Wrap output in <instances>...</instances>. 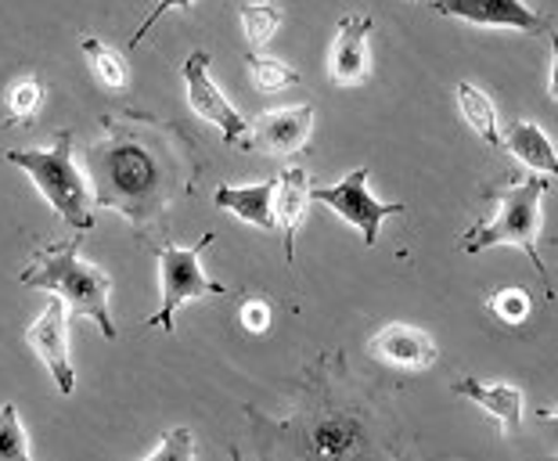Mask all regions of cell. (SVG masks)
Instances as JSON below:
<instances>
[{
  "label": "cell",
  "instance_id": "9a60e30c",
  "mask_svg": "<svg viewBox=\"0 0 558 461\" xmlns=\"http://www.w3.org/2000/svg\"><path fill=\"white\" fill-rule=\"evenodd\" d=\"M501 148L508 156H515L519 162H526L530 170L537 173H558V156H555V145L548 137H544L541 126H533L526 120H515L508 123L505 137H501Z\"/></svg>",
  "mask_w": 558,
  "mask_h": 461
},
{
  "label": "cell",
  "instance_id": "8fae6325",
  "mask_svg": "<svg viewBox=\"0 0 558 461\" xmlns=\"http://www.w3.org/2000/svg\"><path fill=\"white\" fill-rule=\"evenodd\" d=\"M367 33H372V19L367 15L339 19V33L328 58V73L336 87H353L367 80Z\"/></svg>",
  "mask_w": 558,
  "mask_h": 461
},
{
  "label": "cell",
  "instance_id": "d4e9b609",
  "mask_svg": "<svg viewBox=\"0 0 558 461\" xmlns=\"http://www.w3.org/2000/svg\"><path fill=\"white\" fill-rule=\"evenodd\" d=\"M195 447H192V429H170L162 433V444L148 454V461H192Z\"/></svg>",
  "mask_w": 558,
  "mask_h": 461
},
{
  "label": "cell",
  "instance_id": "ffe728a7",
  "mask_svg": "<svg viewBox=\"0 0 558 461\" xmlns=\"http://www.w3.org/2000/svg\"><path fill=\"white\" fill-rule=\"evenodd\" d=\"M357 429L347 418H325L314 429V451L320 458H347L357 451Z\"/></svg>",
  "mask_w": 558,
  "mask_h": 461
},
{
  "label": "cell",
  "instance_id": "ba28073f",
  "mask_svg": "<svg viewBox=\"0 0 558 461\" xmlns=\"http://www.w3.org/2000/svg\"><path fill=\"white\" fill-rule=\"evenodd\" d=\"M29 347L33 353L47 364V372H51L58 393L69 397L76 389V372H73V357H69V306L65 300H54L44 306V314L37 322L29 325Z\"/></svg>",
  "mask_w": 558,
  "mask_h": 461
},
{
  "label": "cell",
  "instance_id": "3957f363",
  "mask_svg": "<svg viewBox=\"0 0 558 461\" xmlns=\"http://www.w3.org/2000/svg\"><path fill=\"white\" fill-rule=\"evenodd\" d=\"M551 187V177H526V181H515L512 187L497 192V213L490 220H480L461 234V253L476 256L490 245H515V250L526 253L533 270L548 281V267L541 264L537 253V234H541V198Z\"/></svg>",
  "mask_w": 558,
  "mask_h": 461
},
{
  "label": "cell",
  "instance_id": "6da1fadb",
  "mask_svg": "<svg viewBox=\"0 0 558 461\" xmlns=\"http://www.w3.org/2000/svg\"><path fill=\"white\" fill-rule=\"evenodd\" d=\"M94 206L116 209L141 239H156L166 213L192 192L198 177L195 141L159 116L123 112L105 120L101 137L87 148Z\"/></svg>",
  "mask_w": 558,
  "mask_h": 461
},
{
  "label": "cell",
  "instance_id": "9c48e42d",
  "mask_svg": "<svg viewBox=\"0 0 558 461\" xmlns=\"http://www.w3.org/2000/svg\"><path fill=\"white\" fill-rule=\"evenodd\" d=\"M433 11L447 19L476 22V26H505L519 33H544L551 19L530 11L522 0H433Z\"/></svg>",
  "mask_w": 558,
  "mask_h": 461
},
{
  "label": "cell",
  "instance_id": "7c38bea8",
  "mask_svg": "<svg viewBox=\"0 0 558 461\" xmlns=\"http://www.w3.org/2000/svg\"><path fill=\"white\" fill-rule=\"evenodd\" d=\"M314 130V105H295V109L264 112L256 123V141L270 156H295L306 148V137Z\"/></svg>",
  "mask_w": 558,
  "mask_h": 461
},
{
  "label": "cell",
  "instance_id": "2e32d148",
  "mask_svg": "<svg viewBox=\"0 0 558 461\" xmlns=\"http://www.w3.org/2000/svg\"><path fill=\"white\" fill-rule=\"evenodd\" d=\"M270 198H275V181L253 184V187H231V184L217 187V209H231L234 217H242L245 223H256L259 231L278 228L275 209H270Z\"/></svg>",
  "mask_w": 558,
  "mask_h": 461
},
{
  "label": "cell",
  "instance_id": "5b68a950",
  "mask_svg": "<svg viewBox=\"0 0 558 461\" xmlns=\"http://www.w3.org/2000/svg\"><path fill=\"white\" fill-rule=\"evenodd\" d=\"M217 234H202V242L192 245V250H181V245H162L159 250V286H162V306L156 311V317H148L145 325L151 328H166L173 332V314L177 306L187 300H206V295H223L228 289L220 281H209L202 275V250L213 245Z\"/></svg>",
  "mask_w": 558,
  "mask_h": 461
},
{
  "label": "cell",
  "instance_id": "4316f807",
  "mask_svg": "<svg viewBox=\"0 0 558 461\" xmlns=\"http://www.w3.org/2000/svg\"><path fill=\"white\" fill-rule=\"evenodd\" d=\"M242 325L248 328V332H267V328H270V306L264 300H245Z\"/></svg>",
  "mask_w": 558,
  "mask_h": 461
},
{
  "label": "cell",
  "instance_id": "ac0fdd59",
  "mask_svg": "<svg viewBox=\"0 0 558 461\" xmlns=\"http://www.w3.org/2000/svg\"><path fill=\"white\" fill-rule=\"evenodd\" d=\"M83 54H87V62L94 69V76H98V84L105 90H123L126 87V62L120 51H112L109 44H101L98 37H87L83 40Z\"/></svg>",
  "mask_w": 558,
  "mask_h": 461
},
{
  "label": "cell",
  "instance_id": "44dd1931",
  "mask_svg": "<svg viewBox=\"0 0 558 461\" xmlns=\"http://www.w3.org/2000/svg\"><path fill=\"white\" fill-rule=\"evenodd\" d=\"M245 69H248V76H253V84L259 90H267V94L300 84V73H295L292 65L278 62V58H259L256 51L245 54Z\"/></svg>",
  "mask_w": 558,
  "mask_h": 461
},
{
  "label": "cell",
  "instance_id": "7a4b0ae2",
  "mask_svg": "<svg viewBox=\"0 0 558 461\" xmlns=\"http://www.w3.org/2000/svg\"><path fill=\"white\" fill-rule=\"evenodd\" d=\"M87 231H76L69 242H54L37 250V256L29 259V267L22 270L19 281L29 289H47L58 300H65V306L80 317H90L101 328L105 339H116V325L109 317V292L112 281L101 267L87 264L80 256Z\"/></svg>",
  "mask_w": 558,
  "mask_h": 461
},
{
  "label": "cell",
  "instance_id": "5bb4252c",
  "mask_svg": "<svg viewBox=\"0 0 558 461\" xmlns=\"http://www.w3.org/2000/svg\"><path fill=\"white\" fill-rule=\"evenodd\" d=\"M458 397H469L472 404H480L486 415L501 422V433H515L519 429V418H522V393L515 386H483L480 378H461L454 386Z\"/></svg>",
  "mask_w": 558,
  "mask_h": 461
},
{
  "label": "cell",
  "instance_id": "52a82bcc",
  "mask_svg": "<svg viewBox=\"0 0 558 461\" xmlns=\"http://www.w3.org/2000/svg\"><path fill=\"white\" fill-rule=\"evenodd\" d=\"M209 51H195L192 58L184 62V84H187V105L192 112L209 120L213 126H220V134L228 145H239V148H253V137H248V126L239 112L231 109V101L223 98L220 87L213 84L209 76Z\"/></svg>",
  "mask_w": 558,
  "mask_h": 461
},
{
  "label": "cell",
  "instance_id": "277c9868",
  "mask_svg": "<svg viewBox=\"0 0 558 461\" xmlns=\"http://www.w3.org/2000/svg\"><path fill=\"white\" fill-rule=\"evenodd\" d=\"M8 162L29 173V181L40 187V195L73 231H94V198L87 195V181L73 167V134L62 130L51 148H26L8 151Z\"/></svg>",
  "mask_w": 558,
  "mask_h": 461
},
{
  "label": "cell",
  "instance_id": "8992f818",
  "mask_svg": "<svg viewBox=\"0 0 558 461\" xmlns=\"http://www.w3.org/2000/svg\"><path fill=\"white\" fill-rule=\"evenodd\" d=\"M311 203L328 206L347 223H353L361 231L364 245L378 242V231H383L386 217L403 213V203H378V198L367 195V167L347 173V181H339L336 187H311Z\"/></svg>",
  "mask_w": 558,
  "mask_h": 461
},
{
  "label": "cell",
  "instance_id": "cb8c5ba5",
  "mask_svg": "<svg viewBox=\"0 0 558 461\" xmlns=\"http://www.w3.org/2000/svg\"><path fill=\"white\" fill-rule=\"evenodd\" d=\"M490 311L501 317L505 325H522L530 317V295L522 289H497L490 295Z\"/></svg>",
  "mask_w": 558,
  "mask_h": 461
},
{
  "label": "cell",
  "instance_id": "30bf717a",
  "mask_svg": "<svg viewBox=\"0 0 558 461\" xmlns=\"http://www.w3.org/2000/svg\"><path fill=\"white\" fill-rule=\"evenodd\" d=\"M367 350H372V357L403 372H422V368H429V364H436L433 336L414 325H386L383 332L372 336Z\"/></svg>",
  "mask_w": 558,
  "mask_h": 461
},
{
  "label": "cell",
  "instance_id": "e0dca14e",
  "mask_svg": "<svg viewBox=\"0 0 558 461\" xmlns=\"http://www.w3.org/2000/svg\"><path fill=\"white\" fill-rule=\"evenodd\" d=\"M458 105H461V116L465 123L476 130V134L486 141L490 148H501V134H497V112H494V101L486 98L483 90H476L472 84H458Z\"/></svg>",
  "mask_w": 558,
  "mask_h": 461
},
{
  "label": "cell",
  "instance_id": "4fadbf2b",
  "mask_svg": "<svg viewBox=\"0 0 558 461\" xmlns=\"http://www.w3.org/2000/svg\"><path fill=\"white\" fill-rule=\"evenodd\" d=\"M270 209H275V223L284 231V256H295V234H300L306 209H311V177L300 167H289L275 177V198H270Z\"/></svg>",
  "mask_w": 558,
  "mask_h": 461
},
{
  "label": "cell",
  "instance_id": "7402d4cb",
  "mask_svg": "<svg viewBox=\"0 0 558 461\" xmlns=\"http://www.w3.org/2000/svg\"><path fill=\"white\" fill-rule=\"evenodd\" d=\"M239 19H242L248 47L256 51V47H264L270 37H275V29L281 26V8H275V4H242Z\"/></svg>",
  "mask_w": 558,
  "mask_h": 461
},
{
  "label": "cell",
  "instance_id": "484cf974",
  "mask_svg": "<svg viewBox=\"0 0 558 461\" xmlns=\"http://www.w3.org/2000/svg\"><path fill=\"white\" fill-rule=\"evenodd\" d=\"M166 11H192V0H159V4L151 8V15L134 29V37H130V47H137L141 40H145V33H148L151 26H156V22L166 15Z\"/></svg>",
  "mask_w": 558,
  "mask_h": 461
},
{
  "label": "cell",
  "instance_id": "d6986e66",
  "mask_svg": "<svg viewBox=\"0 0 558 461\" xmlns=\"http://www.w3.org/2000/svg\"><path fill=\"white\" fill-rule=\"evenodd\" d=\"M8 126H15V123H33L37 120V112H40V105H44V80L37 76H22L15 80V84L8 87Z\"/></svg>",
  "mask_w": 558,
  "mask_h": 461
},
{
  "label": "cell",
  "instance_id": "603a6c76",
  "mask_svg": "<svg viewBox=\"0 0 558 461\" xmlns=\"http://www.w3.org/2000/svg\"><path fill=\"white\" fill-rule=\"evenodd\" d=\"M26 458H29V444L26 433H22L19 408L4 404L0 408V461H26Z\"/></svg>",
  "mask_w": 558,
  "mask_h": 461
}]
</instances>
